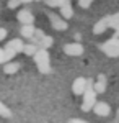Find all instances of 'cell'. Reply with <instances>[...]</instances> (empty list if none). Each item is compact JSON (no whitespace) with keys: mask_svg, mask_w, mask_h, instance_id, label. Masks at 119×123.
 Returning <instances> with one entry per match:
<instances>
[{"mask_svg":"<svg viewBox=\"0 0 119 123\" xmlns=\"http://www.w3.org/2000/svg\"><path fill=\"white\" fill-rule=\"evenodd\" d=\"M109 26V23H108V20H100L96 25H95V28H93V33L95 35H101L104 30Z\"/></svg>","mask_w":119,"mask_h":123,"instance_id":"12","label":"cell"},{"mask_svg":"<svg viewBox=\"0 0 119 123\" xmlns=\"http://www.w3.org/2000/svg\"><path fill=\"white\" fill-rule=\"evenodd\" d=\"M34 62H36L38 69H39L43 74H47V72H51V66H49V54H47L46 49L39 48V51H38L36 54H34Z\"/></svg>","mask_w":119,"mask_h":123,"instance_id":"1","label":"cell"},{"mask_svg":"<svg viewBox=\"0 0 119 123\" xmlns=\"http://www.w3.org/2000/svg\"><path fill=\"white\" fill-rule=\"evenodd\" d=\"M64 53L67 56H80L83 53V46L80 43H69L64 46Z\"/></svg>","mask_w":119,"mask_h":123,"instance_id":"5","label":"cell"},{"mask_svg":"<svg viewBox=\"0 0 119 123\" xmlns=\"http://www.w3.org/2000/svg\"><path fill=\"white\" fill-rule=\"evenodd\" d=\"M96 95L98 94H96L93 89H90V90L85 92V95H83V104H82L83 112H90V110L95 108V105L98 104V102H96Z\"/></svg>","mask_w":119,"mask_h":123,"instance_id":"2","label":"cell"},{"mask_svg":"<svg viewBox=\"0 0 119 123\" xmlns=\"http://www.w3.org/2000/svg\"><path fill=\"white\" fill-rule=\"evenodd\" d=\"M5 36H7V30H5V28H2V30H0V38H2V39H5Z\"/></svg>","mask_w":119,"mask_h":123,"instance_id":"23","label":"cell"},{"mask_svg":"<svg viewBox=\"0 0 119 123\" xmlns=\"http://www.w3.org/2000/svg\"><path fill=\"white\" fill-rule=\"evenodd\" d=\"M15 54H16L15 51H11L10 48L5 46L3 49H2V53H0V61H2L3 64H7V61H10L11 57H15Z\"/></svg>","mask_w":119,"mask_h":123,"instance_id":"11","label":"cell"},{"mask_svg":"<svg viewBox=\"0 0 119 123\" xmlns=\"http://www.w3.org/2000/svg\"><path fill=\"white\" fill-rule=\"evenodd\" d=\"M75 39L80 43V39H82V35H80V33H75Z\"/></svg>","mask_w":119,"mask_h":123,"instance_id":"25","label":"cell"},{"mask_svg":"<svg viewBox=\"0 0 119 123\" xmlns=\"http://www.w3.org/2000/svg\"><path fill=\"white\" fill-rule=\"evenodd\" d=\"M49 7H64L67 0H46Z\"/></svg>","mask_w":119,"mask_h":123,"instance_id":"18","label":"cell"},{"mask_svg":"<svg viewBox=\"0 0 119 123\" xmlns=\"http://www.w3.org/2000/svg\"><path fill=\"white\" fill-rule=\"evenodd\" d=\"M18 2H21V0H10V2H8V7H10V8L18 7Z\"/></svg>","mask_w":119,"mask_h":123,"instance_id":"21","label":"cell"},{"mask_svg":"<svg viewBox=\"0 0 119 123\" xmlns=\"http://www.w3.org/2000/svg\"><path fill=\"white\" fill-rule=\"evenodd\" d=\"M20 35H21L23 38H26V39H31V38H34L36 30H34L33 25H23L21 30H20Z\"/></svg>","mask_w":119,"mask_h":123,"instance_id":"8","label":"cell"},{"mask_svg":"<svg viewBox=\"0 0 119 123\" xmlns=\"http://www.w3.org/2000/svg\"><path fill=\"white\" fill-rule=\"evenodd\" d=\"M87 90H88V80L83 77H77L72 84V92L75 95H85Z\"/></svg>","mask_w":119,"mask_h":123,"instance_id":"4","label":"cell"},{"mask_svg":"<svg viewBox=\"0 0 119 123\" xmlns=\"http://www.w3.org/2000/svg\"><path fill=\"white\" fill-rule=\"evenodd\" d=\"M67 123H87L85 120H82V118H70Z\"/></svg>","mask_w":119,"mask_h":123,"instance_id":"22","label":"cell"},{"mask_svg":"<svg viewBox=\"0 0 119 123\" xmlns=\"http://www.w3.org/2000/svg\"><path fill=\"white\" fill-rule=\"evenodd\" d=\"M18 21L21 25H33L34 18H33V15H31L29 10H21L18 13Z\"/></svg>","mask_w":119,"mask_h":123,"instance_id":"7","label":"cell"},{"mask_svg":"<svg viewBox=\"0 0 119 123\" xmlns=\"http://www.w3.org/2000/svg\"><path fill=\"white\" fill-rule=\"evenodd\" d=\"M93 90H95L96 94H103V92L106 90V82L96 80V82H95V85H93Z\"/></svg>","mask_w":119,"mask_h":123,"instance_id":"16","label":"cell"},{"mask_svg":"<svg viewBox=\"0 0 119 123\" xmlns=\"http://www.w3.org/2000/svg\"><path fill=\"white\" fill-rule=\"evenodd\" d=\"M7 48H10V49H11V51H15V53H21V51H25V44H23V41L18 39V38L8 41Z\"/></svg>","mask_w":119,"mask_h":123,"instance_id":"10","label":"cell"},{"mask_svg":"<svg viewBox=\"0 0 119 123\" xmlns=\"http://www.w3.org/2000/svg\"><path fill=\"white\" fill-rule=\"evenodd\" d=\"M49 18H51V25H52L55 30H59V31H60V30H67V21H65V20L59 18L57 15H51Z\"/></svg>","mask_w":119,"mask_h":123,"instance_id":"9","label":"cell"},{"mask_svg":"<svg viewBox=\"0 0 119 123\" xmlns=\"http://www.w3.org/2000/svg\"><path fill=\"white\" fill-rule=\"evenodd\" d=\"M18 69H20L18 62H10V64H5V66H3V71H5L7 74H15Z\"/></svg>","mask_w":119,"mask_h":123,"instance_id":"14","label":"cell"},{"mask_svg":"<svg viewBox=\"0 0 119 123\" xmlns=\"http://www.w3.org/2000/svg\"><path fill=\"white\" fill-rule=\"evenodd\" d=\"M0 113H2V117H3V118H8L10 115V112H8V108H7V107H5V105H2V107H0Z\"/></svg>","mask_w":119,"mask_h":123,"instance_id":"19","label":"cell"},{"mask_svg":"<svg viewBox=\"0 0 119 123\" xmlns=\"http://www.w3.org/2000/svg\"><path fill=\"white\" fill-rule=\"evenodd\" d=\"M60 15H62L65 20L70 18V17L73 15V10H72V7H70V2H69V0L65 2V5L62 7V8H60Z\"/></svg>","mask_w":119,"mask_h":123,"instance_id":"13","label":"cell"},{"mask_svg":"<svg viewBox=\"0 0 119 123\" xmlns=\"http://www.w3.org/2000/svg\"><path fill=\"white\" fill-rule=\"evenodd\" d=\"M38 51H39L38 44H26V46H25V51H23V53H26L28 56H33V57H34V54H36Z\"/></svg>","mask_w":119,"mask_h":123,"instance_id":"15","label":"cell"},{"mask_svg":"<svg viewBox=\"0 0 119 123\" xmlns=\"http://www.w3.org/2000/svg\"><path fill=\"white\" fill-rule=\"evenodd\" d=\"M93 0H78V3H80V7H83V8H87L90 3H92Z\"/></svg>","mask_w":119,"mask_h":123,"instance_id":"20","label":"cell"},{"mask_svg":"<svg viewBox=\"0 0 119 123\" xmlns=\"http://www.w3.org/2000/svg\"><path fill=\"white\" fill-rule=\"evenodd\" d=\"M101 51H103L104 54H108L109 57L119 56V39L113 38V39H109V41H106V43L101 46Z\"/></svg>","mask_w":119,"mask_h":123,"instance_id":"3","label":"cell"},{"mask_svg":"<svg viewBox=\"0 0 119 123\" xmlns=\"http://www.w3.org/2000/svg\"><path fill=\"white\" fill-rule=\"evenodd\" d=\"M52 43H54V39L51 38V36H44V38L41 39V43H39V44H41L43 49H47V48L52 46Z\"/></svg>","mask_w":119,"mask_h":123,"instance_id":"17","label":"cell"},{"mask_svg":"<svg viewBox=\"0 0 119 123\" xmlns=\"http://www.w3.org/2000/svg\"><path fill=\"white\" fill-rule=\"evenodd\" d=\"M98 80H101V82H106V76H104V74H100V76H98Z\"/></svg>","mask_w":119,"mask_h":123,"instance_id":"24","label":"cell"},{"mask_svg":"<svg viewBox=\"0 0 119 123\" xmlns=\"http://www.w3.org/2000/svg\"><path fill=\"white\" fill-rule=\"evenodd\" d=\"M93 112L98 115V117H108L111 113V107L108 104H104V102H98V104L95 105Z\"/></svg>","mask_w":119,"mask_h":123,"instance_id":"6","label":"cell"}]
</instances>
